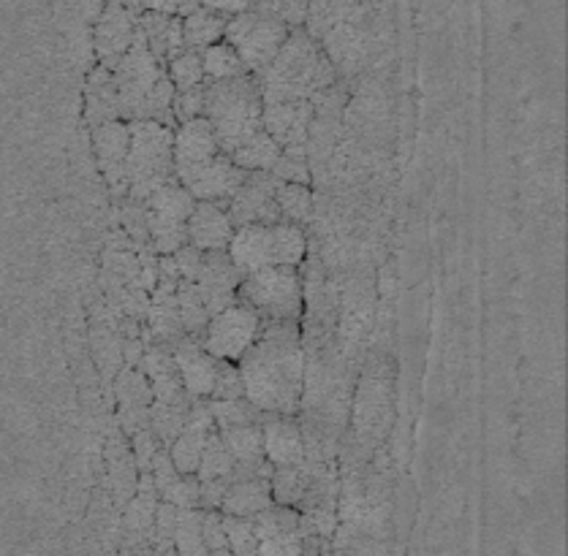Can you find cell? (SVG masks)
<instances>
[{
  "instance_id": "obj_37",
  "label": "cell",
  "mask_w": 568,
  "mask_h": 556,
  "mask_svg": "<svg viewBox=\"0 0 568 556\" xmlns=\"http://www.w3.org/2000/svg\"><path fill=\"white\" fill-rule=\"evenodd\" d=\"M272 245H275V266L300 269L307 261V231L294 223H275L272 226Z\"/></svg>"
},
{
  "instance_id": "obj_33",
  "label": "cell",
  "mask_w": 568,
  "mask_h": 556,
  "mask_svg": "<svg viewBox=\"0 0 568 556\" xmlns=\"http://www.w3.org/2000/svg\"><path fill=\"white\" fill-rule=\"evenodd\" d=\"M217 434H221L229 453H232L234 462H237L240 467H253V464L267 462V459H264L262 421H258V424L237 426V429H229V432H217Z\"/></svg>"
},
{
  "instance_id": "obj_31",
  "label": "cell",
  "mask_w": 568,
  "mask_h": 556,
  "mask_svg": "<svg viewBox=\"0 0 568 556\" xmlns=\"http://www.w3.org/2000/svg\"><path fill=\"white\" fill-rule=\"evenodd\" d=\"M229 17L217 14L213 9H199L193 11L191 17L183 20V35H185V47L193 52H204L207 47L223 41V33H226Z\"/></svg>"
},
{
  "instance_id": "obj_23",
  "label": "cell",
  "mask_w": 568,
  "mask_h": 556,
  "mask_svg": "<svg viewBox=\"0 0 568 556\" xmlns=\"http://www.w3.org/2000/svg\"><path fill=\"white\" fill-rule=\"evenodd\" d=\"M139 370L144 372V378L153 385V402L163 404H180L191 402L189 394L183 389V380H180L178 364H174L172 348L159 342H150L144 348L142 361H139Z\"/></svg>"
},
{
  "instance_id": "obj_52",
  "label": "cell",
  "mask_w": 568,
  "mask_h": 556,
  "mask_svg": "<svg viewBox=\"0 0 568 556\" xmlns=\"http://www.w3.org/2000/svg\"><path fill=\"white\" fill-rule=\"evenodd\" d=\"M129 445H131V453H134L139 475L150 473L155 456H159V453L163 451V445L159 443V437L153 434V429L148 426V429H142V432H136L134 437H129Z\"/></svg>"
},
{
  "instance_id": "obj_55",
  "label": "cell",
  "mask_w": 568,
  "mask_h": 556,
  "mask_svg": "<svg viewBox=\"0 0 568 556\" xmlns=\"http://www.w3.org/2000/svg\"><path fill=\"white\" fill-rule=\"evenodd\" d=\"M204 9H213L217 14H226V17H234V14H243V11L251 9V0H202Z\"/></svg>"
},
{
  "instance_id": "obj_34",
  "label": "cell",
  "mask_w": 568,
  "mask_h": 556,
  "mask_svg": "<svg viewBox=\"0 0 568 556\" xmlns=\"http://www.w3.org/2000/svg\"><path fill=\"white\" fill-rule=\"evenodd\" d=\"M118 410H150L153 408V385L139 367H123L114 378Z\"/></svg>"
},
{
  "instance_id": "obj_59",
  "label": "cell",
  "mask_w": 568,
  "mask_h": 556,
  "mask_svg": "<svg viewBox=\"0 0 568 556\" xmlns=\"http://www.w3.org/2000/svg\"><path fill=\"white\" fill-rule=\"evenodd\" d=\"M207 556H234V554L229 552V548H221V552H210Z\"/></svg>"
},
{
  "instance_id": "obj_40",
  "label": "cell",
  "mask_w": 568,
  "mask_h": 556,
  "mask_svg": "<svg viewBox=\"0 0 568 556\" xmlns=\"http://www.w3.org/2000/svg\"><path fill=\"white\" fill-rule=\"evenodd\" d=\"M202 65H204V80L207 82H226L245 76L247 69L240 60V54L226 44V41H217V44L207 47L202 52Z\"/></svg>"
},
{
  "instance_id": "obj_22",
  "label": "cell",
  "mask_w": 568,
  "mask_h": 556,
  "mask_svg": "<svg viewBox=\"0 0 568 556\" xmlns=\"http://www.w3.org/2000/svg\"><path fill=\"white\" fill-rule=\"evenodd\" d=\"M234 237V223L229 217L226 204L196 202L189 217V245L199 253L229 250V241Z\"/></svg>"
},
{
  "instance_id": "obj_17",
  "label": "cell",
  "mask_w": 568,
  "mask_h": 556,
  "mask_svg": "<svg viewBox=\"0 0 568 556\" xmlns=\"http://www.w3.org/2000/svg\"><path fill=\"white\" fill-rule=\"evenodd\" d=\"M258 556H302V524L294 507L272 505L253 516Z\"/></svg>"
},
{
  "instance_id": "obj_51",
  "label": "cell",
  "mask_w": 568,
  "mask_h": 556,
  "mask_svg": "<svg viewBox=\"0 0 568 556\" xmlns=\"http://www.w3.org/2000/svg\"><path fill=\"white\" fill-rule=\"evenodd\" d=\"M204 93H207V82L199 84V87H193V90L174 93V104H172L174 123L183 125V123H191V120H196V117H204Z\"/></svg>"
},
{
  "instance_id": "obj_11",
  "label": "cell",
  "mask_w": 568,
  "mask_h": 556,
  "mask_svg": "<svg viewBox=\"0 0 568 556\" xmlns=\"http://www.w3.org/2000/svg\"><path fill=\"white\" fill-rule=\"evenodd\" d=\"M277 185L281 183L270 172H247L245 183L240 185L232 202L226 204L234 231L243 226H275V223L283 220L275 202Z\"/></svg>"
},
{
  "instance_id": "obj_21",
  "label": "cell",
  "mask_w": 568,
  "mask_h": 556,
  "mask_svg": "<svg viewBox=\"0 0 568 556\" xmlns=\"http://www.w3.org/2000/svg\"><path fill=\"white\" fill-rule=\"evenodd\" d=\"M215 432L213 413H210V402H193L185 429L180 437L169 445V459L178 467L180 475H196L199 459H202L207 437Z\"/></svg>"
},
{
  "instance_id": "obj_24",
  "label": "cell",
  "mask_w": 568,
  "mask_h": 556,
  "mask_svg": "<svg viewBox=\"0 0 568 556\" xmlns=\"http://www.w3.org/2000/svg\"><path fill=\"white\" fill-rule=\"evenodd\" d=\"M264 459L277 467H294L305 462V443H302L300 421L292 415H264Z\"/></svg>"
},
{
  "instance_id": "obj_25",
  "label": "cell",
  "mask_w": 568,
  "mask_h": 556,
  "mask_svg": "<svg viewBox=\"0 0 568 556\" xmlns=\"http://www.w3.org/2000/svg\"><path fill=\"white\" fill-rule=\"evenodd\" d=\"M148 331L153 337V342L166 344V348H174L180 340H185L183 323H180L178 282L159 280L155 291L150 294Z\"/></svg>"
},
{
  "instance_id": "obj_53",
  "label": "cell",
  "mask_w": 568,
  "mask_h": 556,
  "mask_svg": "<svg viewBox=\"0 0 568 556\" xmlns=\"http://www.w3.org/2000/svg\"><path fill=\"white\" fill-rule=\"evenodd\" d=\"M202 535L207 543V552H221L226 546V527H223L221 511H204L202 513Z\"/></svg>"
},
{
  "instance_id": "obj_18",
  "label": "cell",
  "mask_w": 568,
  "mask_h": 556,
  "mask_svg": "<svg viewBox=\"0 0 568 556\" xmlns=\"http://www.w3.org/2000/svg\"><path fill=\"white\" fill-rule=\"evenodd\" d=\"M174 364H178L180 380H183V389L189 394L191 402H207L213 397L215 385V372H217V359L204 350V344L199 340H180L172 348Z\"/></svg>"
},
{
  "instance_id": "obj_42",
  "label": "cell",
  "mask_w": 568,
  "mask_h": 556,
  "mask_svg": "<svg viewBox=\"0 0 568 556\" xmlns=\"http://www.w3.org/2000/svg\"><path fill=\"white\" fill-rule=\"evenodd\" d=\"M202 513L199 507L193 511H180L178 529H174V552L178 556H207V543L202 535Z\"/></svg>"
},
{
  "instance_id": "obj_5",
  "label": "cell",
  "mask_w": 568,
  "mask_h": 556,
  "mask_svg": "<svg viewBox=\"0 0 568 556\" xmlns=\"http://www.w3.org/2000/svg\"><path fill=\"white\" fill-rule=\"evenodd\" d=\"M131 125V153L125 163V179H129L131 202L144 204L163 185L178 183L174 174V128L153 123V120H136Z\"/></svg>"
},
{
  "instance_id": "obj_10",
  "label": "cell",
  "mask_w": 568,
  "mask_h": 556,
  "mask_svg": "<svg viewBox=\"0 0 568 556\" xmlns=\"http://www.w3.org/2000/svg\"><path fill=\"white\" fill-rule=\"evenodd\" d=\"M262 318L237 301V305H232L229 310L210 318L202 344L217 361L240 364V359H243L247 350L253 348V342L262 337Z\"/></svg>"
},
{
  "instance_id": "obj_27",
  "label": "cell",
  "mask_w": 568,
  "mask_h": 556,
  "mask_svg": "<svg viewBox=\"0 0 568 556\" xmlns=\"http://www.w3.org/2000/svg\"><path fill=\"white\" fill-rule=\"evenodd\" d=\"M106 475H109V492H112L114 505L123 511L129 500L136 494L139 470L131 453L129 437L123 432H114L106 443Z\"/></svg>"
},
{
  "instance_id": "obj_43",
  "label": "cell",
  "mask_w": 568,
  "mask_h": 556,
  "mask_svg": "<svg viewBox=\"0 0 568 556\" xmlns=\"http://www.w3.org/2000/svg\"><path fill=\"white\" fill-rule=\"evenodd\" d=\"M207 402H210V413H213L217 432L258 424V421L264 419V413H258L247 399H232V402H213V399H207Z\"/></svg>"
},
{
  "instance_id": "obj_38",
  "label": "cell",
  "mask_w": 568,
  "mask_h": 556,
  "mask_svg": "<svg viewBox=\"0 0 568 556\" xmlns=\"http://www.w3.org/2000/svg\"><path fill=\"white\" fill-rule=\"evenodd\" d=\"M178 305H180V323H183L185 337L191 340H204V331H207L210 323V312L204 307L202 296H199L196 286L189 280L178 282Z\"/></svg>"
},
{
  "instance_id": "obj_15",
  "label": "cell",
  "mask_w": 568,
  "mask_h": 556,
  "mask_svg": "<svg viewBox=\"0 0 568 556\" xmlns=\"http://www.w3.org/2000/svg\"><path fill=\"white\" fill-rule=\"evenodd\" d=\"M245 177L247 172H243V168L232 161V155L217 153L213 161L193 168L189 177L180 179V185H183L196 202L229 204L234 198V193L240 191V185L245 183Z\"/></svg>"
},
{
  "instance_id": "obj_3",
  "label": "cell",
  "mask_w": 568,
  "mask_h": 556,
  "mask_svg": "<svg viewBox=\"0 0 568 556\" xmlns=\"http://www.w3.org/2000/svg\"><path fill=\"white\" fill-rule=\"evenodd\" d=\"M264 99L256 76L245 74L237 80L207 82L204 93V120L213 125L221 153L232 155L251 136L262 131Z\"/></svg>"
},
{
  "instance_id": "obj_50",
  "label": "cell",
  "mask_w": 568,
  "mask_h": 556,
  "mask_svg": "<svg viewBox=\"0 0 568 556\" xmlns=\"http://www.w3.org/2000/svg\"><path fill=\"white\" fill-rule=\"evenodd\" d=\"M120 220H123V231L129 241L136 247H150V231H148V215H144V204L123 198L120 202Z\"/></svg>"
},
{
  "instance_id": "obj_7",
  "label": "cell",
  "mask_w": 568,
  "mask_h": 556,
  "mask_svg": "<svg viewBox=\"0 0 568 556\" xmlns=\"http://www.w3.org/2000/svg\"><path fill=\"white\" fill-rule=\"evenodd\" d=\"M193 207H196V198L180 183L163 185L144 202L150 250L155 256H174L180 247L189 245V217Z\"/></svg>"
},
{
  "instance_id": "obj_4",
  "label": "cell",
  "mask_w": 568,
  "mask_h": 556,
  "mask_svg": "<svg viewBox=\"0 0 568 556\" xmlns=\"http://www.w3.org/2000/svg\"><path fill=\"white\" fill-rule=\"evenodd\" d=\"M392 397H395V364L386 356H373L362 367L356 397L352 399V419H348V437L367 459L392 424Z\"/></svg>"
},
{
  "instance_id": "obj_54",
  "label": "cell",
  "mask_w": 568,
  "mask_h": 556,
  "mask_svg": "<svg viewBox=\"0 0 568 556\" xmlns=\"http://www.w3.org/2000/svg\"><path fill=\"white\" fill-rule=\"evenodd\" d=\"M172 258H174V264H178L180 280L193 282V277H196V271H199V264H202V253H199L196 247L185 245V247H180Z\"/></svg>"
},
{
  "instance_id": "obj_12",
  "label": "cell",
  "mask_w": 568,
  "mask_h": 556,
  "mask_svg": "<svg viewBox=\"0 0 568 556\" xmlns=\"http://www.w3.org/2000/svg\"><path fill=\"white\" fill-rule=\"evenodd\" d=\"M93 155L99 163L101 177L106 179L109 191L123 202L129 196V179H125V163L131 153V125L123 120H112V123L93 128Z\"/></svg>"
},
{
  "instance_id": "obj_1",
  "label": "cell",
  "mask_w": 568,
  "mask_h": 556,
  "mask_svg": "<svg viewBox=\"0 0 568 556\" xmlns=\"http://www.w3.org/2000/svg\"><path fill=\"white\" fill-rule=\"evenodd\" d=\"M237 367L245 383V399L258 413L297 419L305 389V344L300 323H264L262 337Z\"/></svg>"
},
{
  "instance_id": "obj_32",
  "label": "cell",
  "mask_w": 568,
  "mask_h": 556,
  "mask_svg": "<svg viewBox=\"0 0 568 556\" xmlns=\"http://www.w3.org/2000/svg\"><path fill=\"white\" fill-rule=\"evenodd\" d=\"M277 209H281V217L286 223H294V226L307 228L313 223V215H316V198H313L311 185H292L281 183L275 193Z\"/></svg>"
},
{
  "instance_id": "obj_44",
  "label": "cell",
  "mask_w": 568,
  "mask_h": 556,
  "mask_svg": "<svg viewBox=\"0 0 568 556\" xmlns=\"http://www.w3.org/2000/svg\"><path fill=\"white\" fill-rule=\"evenodd\" d=\"M172 20L174 17L159 14V11H142L139 14V30H142L144 41H148V50L153 52V58L161 65H166L169 60V33H172Z\"/></svg>"
},
{
  "instance_id": "obj_8",
  "label": "cell",
  "mask_w": 568,
  "mask_h": 556,
  "mask_svg": "<svg viewBox=\"0 0 568 556\" xmlns=\"http://www.w3.org/2000/svg\"><path fill=\"white\" fill-rule=\"evenodd\" d=\"M288 33H292V28L283 25L281 20H272L267 14L247 9L243 14L229 17L223 41L240 54L247 74H258L277 58Z\"/></svg>"
},
{
  "instance_id": "obj_41",
  "label": "cell",
  "mask_w": 568,
  "mask_h": 556,
  "mask_svg": "<svg viewBox=\"0 0 568 556\" xmlns=\"http://www.w3.org/2000/svg\"><path fill=\"white\" fill-rule=\"evenodd\" d=\"M237 467L234 456L229 453L226 443L223 437L217 434V429L207 437V445H204L202 459H199V467H196V481L199 483H207V481H221V477H229Z\"/></svg>"
},
{
  "instance_id": "obj_29",
  "label": "cell",
  "mask_w": 568,
  "mask_h": 556,
  "mask_svg": "<svg viewBox=\"0 0 568 556\" xmlns=\"http://www.w3.org/2000/svg\"><path fill=\"white\" fill-rule=\"evenodd\" d=\"M120 120V99L114 74L104 65H95L84 84V123L90 128Z\"/></svg>"
},
{
  "instance_id": "obj_14",
  "label": "cell",
  "mask_w": 568,
  "mask_h": 556,
  "mask_svg": "<svg viewBox=\"0 0 568 556\" xmlns=\"http://www.w3.org/2000/svg\"><path fill=\"white\" fill-rule=\"evenodd\" d=\"M272 464L262 462L253 467H234L232 486H229L226 497L221 503L223 516H237V518H253L264 513L267 507L275 505L270 488Z\"/></svg>"
},
{
  "instance_id": "obj_16",
  "label": "cell",
  "mask_w": 568,
  "mask_h": 556,
  "mask_svg": "<svg viewBox=\"0 0 568 556\" xmlns=\"http://www.w3.org/2000/svg\"><path fill=\"white\" fill-rule=\"evenodd\" d=\"M136 28H139V14L129 11L125 6L114 3V0H109L106 9L101 11L99 22H95V35H93L99 65H104L109 71L118 69L123 54L131 50V44H134Z\"/></svg>"
},
{
  "instance_id": "obj_47",
  "label": "cell",
  "mask_w": 568,
  "mask_h": 556,
  "mask_svg": "<svg viewBox=\"0 0 568 556\" xmlns=\"http://www.w3.org/2000/svg\"><path fill=\"white\" fill-rule=\"evenodd\" d=\"M251 11L281 20L288 28H305L307 0H251Z\"/></svg>"
},
{
  "instance_id": "obj_9",
  "label": "cell",
  "mask_w": 568,
  "mask_h": 556,
  "mask_svg": "<svg viewBox=\"0 0 568 556\" xmlns=\"http://www.w3.org/2000/svg\"><path fill=\"white\" fill-rule=\"evenodd\" d=\"M114 82H118V99H120V120L123 123H136L142 114L144 101H148L150 90L166 76V65H161L148 50L142 30L136 28L134 44L123 54L118 69L112 71Z\"/></svg>"
},
{
  "instance_id": "obj_30",
  "label": "cell",
  "mask_w": 568,
  "mask_h": 556,
  "mask_svg": "<svg viewBox=\"0 0 568 556\" xmlns=\"http://www.w3.org/2000/svg\"><path fill=\"white\" fill-rule=\"evenodd\" d=\"M313 473H316V464L313 462H302V464H294V467L272 470L270 488H272V500H275V505L294 507V511H297L302 500H305L307 488H311Z\"/></svg>"
},
{
  "instance_id": "obj_46",
  "label": "cell",
  "mask_w": 568,
  "mask_h": 556,
  "mask_svg": "<svg viewBox=\"0 0 568 556\" xmlns=\"http://www.w3.org/2000/svg\"><path fill=\"white\" fill-rule=\"evenodd\" d=\"M272 177L277 183H292V185H311L313 172L311 161H307V150H283L281 158L270 168Z\"/></svg>"
},
{
  "instance_id": "obj_39",
  "label": "cell",
  "mask_w": 568,
  "mask_h": 556,
  "mask_svg": "<svg viewBox=\"0 0 568 556\" xmlns=\"http://www.w3.org/2000/svg\"><path fill=\"white\" fill-rule=\"evenodd\" d=\"M193 402H180V404H163L153 402L150 408V429L159 437V443L169 451V445L180 437V432L185 429V421H189Z\"/></svg>"
},
{
  "instance_id": "obj_2",
  "label": "cell",
  "mask_w": 568,
  "mask_h": 556,
  "mask_svg": "<svg viewBox=\"0 0 568 556\" xmlns=\"http://www.w3.org/2000/svg\"><path fill=\"white\" fill-rule=\"evenodd\" d=\"M253 76L262 87L264 104L311 101L341 82V74L324 54L322 44L305 28H294L277 58Z\"/></svg>"
},
{
  "instance_id": "obj_45",
  "label": "cell",
  "mask_w": 568,
  "mask_h": 556,
  "mask_svg": "<svg viewBox=\"0 0 568 556\" xmlns=\"http://www.w3.org/2000/svg\"><path fill=\"white\" fill-rule=\"evenodd\" d=\"M166 76H169V82L174 84V90H178V93H183V90H193V87H199V84L207 82L204 80L202 52L185 50L183 54H178V58L166 65Z\"/></svg>"
},
{
  "instance_id": "obj_56",
  "label": "cell",
  "mask_w": 568,
  "mask_h": 556,
  "mask_svg": "<svg viewBox=\"0 0 568 556\" xmlns=\"http://www.w3.org/2000/svg\"><path fill=\"white\" fill-rule=\"evenodd\" d=\"M144 11H159V14L178 17V0H142Z\"/></svg>"
},
{
  "instance_id": "obj_36",
  "label": "cell",
  "mask_w": 568,
  "mask_h": 556,
  "mask_svg": "<svg viewBox=\"0 0 568 556\" xmlns=\"http://www.w3.org/2000/svg\"><path fill=\"white\" fill-rule=\"evenodd\" d=\"M283 150L277 147L275 138L270 136L267 131H258L256 136H251L240 150H234L232 161L237 163L243 172H270L275 166L277 158H281Z\"/></svg>"
},
{
  "instance_id": "obj_48",
  "label": "cell",
  "mask_w": 568,
  "mask_h": 556,
  "mask_svg": "<svg viewBox=\"0 0 568 556\" xmlns=\"http://www.w3.org/2000/svg\"><path fill=\"white\" fill-rule=\"evenodd\" d=\"M223 527H226V546L234 556H258V537L253 518L223 516Z\"/></svg>"
},
{
  "instance_id": "obj_19",
  "label": "cell",
  "mask_w": 568,
  "mask_h": 556,
  "mask_svg": "<svg viewBox=\"0 0 568 556\" xmlns=\"http://www.w3.org/2000/svg\"><path fill=\"white\" fill-rule=\"evenodd\" d=\"M313 125L311 101H288V104H264L262 128L270 133L281 150H307V136Z\"/></svg>"
},
{
  "instance_id": "obj_26",
  "label": "cell",
  "mask_w": 568,
  "mask_h": 556,
  "mask_svg": "<svg viewBox=\"0 0 568 556\" xmlns=\"http://www.w3.org/2000/svg\"><path fill=\"white\" fill-rule=\"evenodd\" d=\"M229 258L243 277L275 266V245H272V226H243L229 241Z\"/></svg>"
},
{
  "instance_id": "obj_35",
  "label": "cell",
  "mask_w": 568,
  "mask_h": 556,
  "mask_svg": "<svg viewBox=\"0 0 568 556\" xmlns=\"http://www.w3.org/2000/svg\"><path fill=\"white\" fill-rule=\"evenodd\" d=\"M90 350H93V359L99 364V370L104 378H118V372L123 370V337L112 329V326L95 323L90 331Z\"/></svg>"
},
{
  "instance_id": "obj_28",
  "label": "cell",
  "mask_w": 568,
  "mask_h": 556,
  "mask_svg": "<svg viewBox=\"0 0 568 556\" xmlns=\"http://www.w3.org/2000/svg\"><path fill=\"white\" fill-rule=\"evenodd\" d=\"M150 477L155 483V492H159L161 503H169L180 511H193L199 507V481L196 475H180L178 467L169 459V451L163 449L155 456L153 467H150Z\"/></svg>"
},
{
  "instance_id": "obj_49",
  "label": "cell",
  "mask_w": 568,
  "mask_h": 556,
  "mask_svg": "<svg viewBox=\"0 0 568 556\" xmlns=\"http://www.w3.org/2000/svg\"><path fill=\"white\" fill-rule=\"evenodd\" d=\"M213 402H232V399H245V383L240 367L232 361H217L215 385H213Z\"/></svg>"
},
{
  "instance_id": "obj_13",
  "label": "cell",
  "mask_w": 568,
  "mask_h": 556,
  "mask_svg": "<svg viewBox=\"0 0 568 556\" xmlns=\"http://www.w3.org/2000/svg\"><path fill=\"white\" fill-rule=\"evenodd\" d=\"M240 282H243V275L232 264L226 250L202 253V264H199L196 277H193V286H196L199 296H202L210 318L229 310L232 305H237Z\"/></svg>"
},
{
  "instance_id": "obj_57",
  "label": "cell",
  "mask_w": 568,
  "mask_h": 556,
  "mask_svg": "<svg viewBox=\"0 0 568 556\" xmlns=\"http://www.w3.org/2000/svg\"><path fill=\"white\" fill-rule=\"evenodd\" d=\"M202 9V0H178V17L180 20H185V17H191L193 11Z\"/></svg>"
},
{
  "instance_id": "obj_6",
  "label": "cell",
  "mask_w": 568,
  "mask_h": 556,
  "mask_svg": "<svg viewBox=\"0 0 568 556\" xmlns=\"http://www.w3.org/2000/svg\"><path fill=\"white\" fill-rule=\"evenodd\" d=\"M237 301L256 312L262 323H300L305 316V280L294 266H267L243 277Z\"/></svg>"
},
{
  "instance_id": "obj_20",
  "label": "cell",
  "mask_w": 568,
  "mask_h": 556,
  "mask_svg": "<svg viewBox=\"0 0 568 556\" xmlns=\"http://www.w3.org/2000/svg\"><path fill=\"white\" fill-rule=\"evenodd\" d=\"M217 153H221V147H217L215 131L207 120L196 117L191 123L178 125L174 128V174H178V183L189 177L193 168L213 161Z\"/></svg>"
},
{
  "instance_id": "obj_58",
  "label": "cell",
  "mask_w": 568,
  "mask_h": 556,
  "mask_svg": "<svg viewBox=\"0 0 568 556\" xmlns=\"http://www.w3.org/2000/svg\"><path fill=\"white\" fill-rule=\"evenodd\" d=\"M136 556H161L159 552H155V548L153 546H144V548H139V552H136Z\"/></svg>"
}]
</instances>
